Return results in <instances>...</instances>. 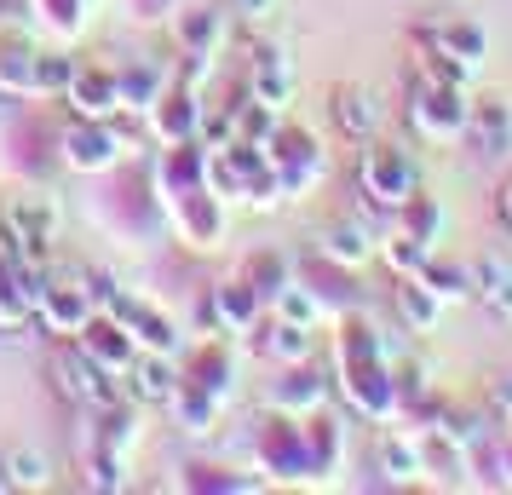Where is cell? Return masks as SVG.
I'll use <instances>...</instances> for the list:
<instances>
[{
    "mask_svg": "<svg viewBox=\"0 0 512 495\" xmlns=\"http://www.w3.org/2000/svg\"><path fill=\"white\" fill-rule=\"evenodd\" d=\"M380 329L369 323H346V329L334 334V375L346 386V398L363 409V415H392L397 409V386L386 375V363H380Z\"/></svg>",
    "mask_w": 512,
    "mask_h": 495,
    "instance_id": "1",
    "label": "cell"
},
{
    "mask_svg": "<svg viewBox=\"0 0 512 495\" xmlns=\"http://www.w3.org/2000/svg\"><path fill=\"white\" fill-rule=\"evenodd\" d=\"M265 162H271V173H277L282 196H305V190L328 173V156L317 150V139H311L305 127H271Z\"/></svg>",
    "mask_w": 512,
    "mask_h": 495,
    "instance_id": "2",
    "label": "cell"
},
{
    "mask_svg": "<svg viewBox=\"0 0 512 495\" xmlns=\"http://www.w3.org/2000/svg\"><path fill=\"white\" fill-rule=\"evenodd\" d=\"M93 213H104V225L121 236H150L162 225V208H156V196H150V179H144V167H121L116 162V185L104 202H93Z\"/></svg>",
    "mask_w": 512,
    "mask_h": 495,
    "instance_id": "3",
    "label": "cell"
},
{
    "mask_svg": "<svg viewBox=\"0 0 512 495\" xmlns=\"http://www.w3.org/2000/svg\"><path fill=\"white\" fill-rule=\"evenodd\" d=\"M357 185H363V202H374V208H409V196L420 190V173L403 150L374 144V150H363Z\"/></svg>",
    "mask_w": 512,
    "mask_h": 495,
    "instance_id": "4",
    "label": "cell"
},
{
    "mask_svg": "<svg viewBox=\"0 0 512 495\" xmlns=\"http://www.w3.org/2000/svg\"><path fill=\"white\" fill-rule=\"evenodd\" d=\"M259 461L277 472V478H305V472H323L317 449H311V426H294V415H282L259 432Z\"/></svg>",
    "mask_w": 512,
    "mask_h": 495,
    "instance_id": "5",
    "label": "cell"
},
{
    "mask_svg": "<svg viewBox=\"0 0 512 495\" xmlns=\"http://www.w3.org/2000/svg\"><path fill=\"white\" fill-rule=\"evenodd\" d=\"M58 150H64V162L75 173H116L121 162V133L110 121H70L64 133H58Z\"/></svg>",
    "mask_w": 512,
    "mask_h": 495,
    "instance_id": "6",
    "label": "cell"
},
{
    "mask_svg": "<svg viewBox=\"0 0 512 495\" xmlns=\"http://www.w3.org/2000/svg\"><path fill=\"white\" fill-rule=\"evenodd\" d=\"M461 139L478 150V162H507L512 156V104L507 98H472L466 104V127H461Z\"/></svg>",
    "mask_w": 512,
    "mask_h": 495,
    "instance_id": "7",
    "label": "cell"
},
{
    "mask_svg": "<svg viewBox=\"0 0 512 495\" xmlns=\"http://www.w3.org/2000/svg\"><path fill=\"white\" fill-rule=\"evenodd\" d=\"M409 121H415L426 139H438V144L461 139V127H466V93H461V87H443V81H420Z\"/></svg>",
    "mask_w": 512,
    "mask_h": 495,
    "instance_id": "8",
    "label": "cell"
},
{
    "mask_svg": "<svg viewBox=\"0 0 512 495\" xmlns=\"http://www.w3.org/2000/svg\"><path fill=\"white\" fill-rule=\"evenodd\" d=\"M162 202H167V213H173V225H179L196 248H219V236H225V213H219V196H213L208 185L167 190Z\"/></svg>",
    "mask_w": 512,
    "mask_h": 495,
    "instance_id": "9",
    "label": "cell"
},
{
    "mask_svg": "<svg viewBox=\"0 0 512 495\" xmlns=\"http://www.w3.org/2000/svg\"><path fill=\"white\" fill-rule=\"evenodd\" d=\"M58 375H64V392H70V403H81V409H104V403H121V392H116V380H110V369H104L98 357L81 352V340L58 352Z\"/></svg>",
    "mask_w": 512,
    "mask_h": 495,
    "instance_id": "10",
    "label": "cell"
},
{
    "mask_svg": "<svg viewBox=\"0 0 512 495\" xmlns=\"http://www.w3.org/2000/svg\"><path fill=\"white\" fill-rule=\"evenodd\" d=\"M64 98L75 104V116H87V121H116V116H121V81H116V70L75 64Z\"/></svg>",
    "mask_w": 512,
    "mask_h": 495,
    "instance_id": "11",
    "label": "cell"
},
{
    "mask_svg": "<svg viewBox=\"0 0 512 495\" xmlns=\"http://www.w3.org/2000/svg\"><path fill=\"white\" fill-rule=\"evenodd\" d=\"M144 116H150V133L162 144H185V139H196V127H202V104H196V93H190V81H185V87H167Z\"/></svg>",
    "mask_w": 512,
    "mask_h": 495,
    "instance_id": "12",
    "label": "cell"
},
{
    "mask_svg": "<svg viewBox=\"0 0 512 495\" xmlns=\"http://www.w3.org/2000/svg\"><path fill=\"white\" fill-rule=\"evenodd\" d=\"M75 340H81V352L98 357V363H104L110 375H127V363L139 357V340H133V334L121 329L116 317H98V311L87 317V329L75 334Z\"/></svg>",
    "mask_w": 512,
    "mask_h": 495,
    "instance_id": "13",
    "label": "cell"
},
{
    "mask_svg": "<svg viewBox=\"0 0 512 495\" xmlns=\"http://www.w3.org/2000/svg\"><path fill=\"white\" fill-rule=\"evenodd\" d=\"M35 306H41L52 334L75 340L87 329V317H93V288H35Z\"/></svg>",
    "mask_w": 512,
    "mask_h": 495,
    "instance_id": "14",
    "label": "cell"
},
{
    "mask_svg": "<svg viewBox=\"0 0 512 495\" xmlns=\"http://www.w3.org/2000/svg\"><path fill=\"white\" fill-rule=\"evenodd\" d=\"M231 375H236V357L225 340H202L196 352H190V369H185V386L196 392H208V398H231Z\"/></svg>",
    "mask_w": 512,
    "mask_h": 495,
    "instance_id": "15",
    "label": "cell"
},
{
    "mask_svg": "<svg viewBox=\"0 0 512 495\" xmlns=\"http://www.w3.org/2000/svg\"><path fill=\"white\" fill-rule=\"evenodd\" d=\"M213 323H219V334H231V329H254L259 323V311H265V300H259V288L248 283V277H231V283H219L213 288Z\"/></svg>",
    "mask_w": 512,
    "mask_h": 495,
    "instance_id": "16",
    "label": "cell"
},
{
    "mask_svg": "<svg viewBox=\"0 0 512 495\" xmlns=\"http://www.w3.org/2000/svg\"><path fill=\"white\" fill-rule=\"evenodd\" d=\"M173 392H179V375L162 352H139L127 363V398L133 403H173Z\"/></svg>",
    "mask_w": 512,
    "mask_h": 495,
    "instance_id": "17",
    "label": "cell"
},
{
    "mask_svg": "<svg viewBox=\"0 0 512 495\" xmlns=\"http://www.w3.org/2000/svg\"><path fill=\"white\" fill-rule=\"evenodd\" d=\"M317 403H323V375L305 369V363H282L277 386H271V409H282V415H311Z\"/></svg>",
    "mask_w": 512,
    "mask_h": 495,
    "instance_id": "18",
    "label": "cell"
},
{
    "mask_svg": "<svg viewBox=\"0 0 512 495\" xmlns=\"http://www.w3.org/2000/svg\"><path fill=\"white\" fill-rule=\"evenodd\" d=\"M420 41H432V47L443 52V58H455L466 75L484 64V52H489V35L484 24H438V29H420Z\"/></svg>",
    "mask_w": 512,
    "mask_h": 495,
    "instance_id": "19",
    "label": "cell"
},
{
    "mask_svg": "<svg viewBox=\"0 0 512 495\" xmlns=\"http://www.w3.org/2000/svg\"><path fill=\"white\" fill-rule=\"evenodd\" d=\"M29 311H35V283H29V271L12 260L6 242H0V323H6V329H24Z\"/></svg>",
    "mask_w": 512,
    "mask_h": 495,
    "instance_id": "20",
    "label": "cell"
},
{
    "mask_svg": "<svg viewBox=\"0 0 512 495\" xmlns=\"http://www.w3.org/2000/svg\"><path fill=\"white\" fill-rule=\"evenodd\" d=\"M259 340H254V352H265L271 363H305L311 357V329L305 323H288V317H271V323H254Z\"/></svg>",
    "mask_w": 512,
    "mask_h": 495,
    "instance_id": "21",
    "label": "cell"
},
{
    "mask_svg": "<svg viewBox=\"0 0 512 495\" xmlns=\"http://www.w3.org/2000/svg\"><path fill=\"white\" fill-rule=\"evenodd\" d=\"M254 98L259 104H271V110L282 116V104L294 98V64H288V52L259 47V58H254Z\"/></svg>",
    "mask_w": 512,
    "mask_h": 495,
    "instance_id": "22",
    "label": "cell"
},
{
    "mask_svg": "<svg viewBox=\"0 0 512 495\" xmlns=\"http://www.w3.org/2000/svg\"><path fill=\"white\" fill-rule=\"evenodd\" d=\"M334 121H340V133H351V139H369L374 121H380V104H374L369 87H357V81H346V87H334Z\"/></svg>",
    "mask_w": 512,
    "mask_h": 495,
    "instance_id": "23",
    "label": "cell"
},
{
    "mask_svg": "<svg viewBox=\"0 0 512 495\" xmlns=\"http://www.w3.org/2000/svg\"><path fill=\"white\" fill-rule=\"evenodd\" d=\"M300 283L311 288L323 306H334V311H351L357 300H363V294H357V283L346 277V265H334V260H311L300 271Z\"/></svg>",
    "mask_w": 512,
    "mask_h": 495,
    "instance_id": "24",
    "label": "cell"
},
{
    "mask_svg": "<svg viewBox=\"0 0 512 495\" xmlns=\"http://www.w3.org/2000/svg\"><path fill=\"white\" fill-rule=\"evenodd\" d=\"M472 294H478L501 323H512V265L507 260H478L472 265Z\"/></svg>",
    "mask_w": 512,
    "mask_h": 495,
    "instance_id": "25",
    "label": "cell"
},
{
    "mask_svg": "<svg viewBox=\"0 0 512 495\" xmlns=\"http://www.w3.org/2000/svg\"><path fill=\"white\" fill-rule=\"evenodd\" d=\"M52 484V461L41 449H6V461H0V490H47Z\"/></svg>",
    "mask_w": 512,
    "mask_h": 495,
    "instance_id": "26",
    "label": "cell"
},
{
    "mask_svg": "<svg viewBox=\"0 0 512 495\" xmlns=\"http://www.w3.org/2000/svg\"><path fill=\"white\" fill-rule=\"evenodd\" d=\"M116 81H121V110H150V104L167 93L162 64H121Z\"/></svg>",
    "mask_w": 512,
    "mask_h": 495,
    "instance_id": "27",
    "label": "cell"
},
{
    "mask_svg": "<svg viewBox=\"0 0 512 495\" xmlns=\"http://www.w3.org/2000/svg\"><path fill=\"white\" fill-rule=\"evenodd\" d=\"M374 254V242H369V231L363 225H351V219H340V225H328L323 231V260H334V265H346V271H357V265Z\"/></svg>",
    "mask_w": 512,
    "mask_h": 495,
    "instance_id": "28",
    "label": "cell"
},
{
    "mask_svg": "<svg viewBox=\"0 0 512 495\" xmlns=\"http://www.w3.org/2000/svg\"><path fill=\"white\" fill-rule=\"evenodd\" d=\"M397 311H403V323H409V329L426 334V329H438L443 300H438L426 283H420V277H403V283H397Z\"/></svg>",
    "mask_w": 512,
    "mask_h": 495,
    "instance_id": "29",
    "label": "cell"
},
{
    "mask_svg": "<svg viewBox=\"0 0 512 495\" xmlns=\"http://www.w3.org/2000/svg\"><path fill=\"white\" fill-rule=\"evenodd\" d=\"M6 231L29 236V242H52V236H58V202H47V196L18 202V208L6 213Z\"/></svg>",
    "mask_w": 512,
    "mask_h": 495,
    "instance_id": "30",
    "label": "cell"
},
{
    "mask_svg": "<svg viewBox=\"0 0 512 495\" xmlns=\"http://www.w3.org/2000/svg\"><path fill=\"white\" fill-rule=\"evenodd\" d=\"M219 24H225V12H219V6H190L185 18H179V41H185L190 58H196V52H208V58H213Z\"/></svg>",
    "mask_w": 512,
    "mask_h": 495,
    "instance_id": "31",
    "label": "cell"
},
{
    "mask_svg": "<svg viewBox=\"0 0 512 495\" xmlns=\"http://www.w3.org/2000/svg\"><path fill=\"white\" fill-rule=\"evenodd\" d=\"M380 467L392 472V478H415V472H426V449H420V438L386 432V438H380Z\"/></svg>",
    "mask_w": 512,
    "mask_h": 495,
    "instance_id": "32",
    "label": "cell"
},
{
    "mask_svg": "<svg viewBox=\"0 0 512 495\" xmlns=\"http://www.w3.org/2000/svg\"><path fill=\"white\" fill-rule=\"evenodd\" d=\"M380 254H386V265H392L397 277H420V265L432 260V242H420L415 231H397L380 242Z\"/></svg>",
    "mask_w": 512,
    "mask_h": 495,
    "instance_id": "33",
    "label": "cell"
},
{
    "mask_svg": "<svg viewBox=\"0 0 512 495\" xmlns=\"http://www.w3.org/2000/svg\"><path fill=\"white\" fill-rule=\"evenodd\" d=\"M242 277L259 288L265 306H277V294L288 288V260H282V254H254V260L242 265Z\"/></svg>",
    "mask_w": 512,
    "mask_h": 495,
    "instance_id": "34",
    "label": "cell"
},
{
    "mask_svg": "<svg viewBox=\"0 0 512 495\" xmlns=\"http://www.w3.org/2000/svg\"><path fill=\"white\" fill-rule=\"evenodd\" d=\"M420 283L432 288L438 300H466V294H472V271L443 265V260H426V265H420Z\"/></svg>",
    "mask_w": 512,
    "mask_h": 495,
    "instance_id": "35",
    "label": "cell"
},
{
    "mask_svg": "<svg viewBox=\"0 0 512 495\" xmlns=\"http://www.w3.org/2000/svg\"><path fill=\"white\" fill-rule=\"evenodd\" d=\"M277 311L288 317V323H305V329H317V323L328 317V306H323V300H317L305 283H288V288H282V294H277Z\"/></svg>",
    "mask_w": 512,
    "mask_h": 495,
    "instance_id": "36",
    "label": "cell"
},
{
    "mask_svg": "<svg viewBox=\"0 0 512 495\" xmlns=\"http://www.w3.org/2000/svg\"><path fill=\"white\" fill-rule=\"evenodd\" d=\"M0 87H6V93L35 98V52H24V47L0 52Z\"/></svg>",
    "mask_w": 512,
    "mask_h": 495,
    "instance_id": "37",
    "label": "cell"
},
{
    "mask_svg": "<svg viewBox=\"0 0 512 495\" xmlns=\"http://www.w3.org/2000/svg\"><path fill=\"white\" fill-rule=\"evenodd\" d=\"M70 75H75V58H64V52H35V98L64 93Z\"/></svg>",
    "mask_w": 512,
    "mask_h": 495,
    "instance_id": "38",
    "label": "cell"
},
{
    "mask_svg": "<svg viewBox=\"0 0 512 495\" xmlns=\"http://www.w3.org/2000/svg\"><path fill=\"white\" fill-rule=\"evenodd\" d=\"M81 467H87V484H93V490H121V484H127V478H121V455H110L104 444L87 449Z\"/></svg>",
    "mask_w": 512,
    "mask_h": 495,
    "instance_id": "39",
    "label": "cell"
},
{
    "mask_svg": "<svg viewBox=\"0 0 512 495\" xmlns=\"http://www.w3.org/2000/svg\"><path fill=\"white\" fill-rule=\"evenodd\" d=\"M438 225H443V213L432 196H409V231L420 236V242H438Z\"/></svg>",
    "mask_w": 512,
    "mask_h": 495,
    "instance_id": "40",
    "label": "cell"
},
{
    "mask_svg": "<svg viewBox=\"0 0 512 495\" xmlns=\"http://www.w3.org/2000/svg\"><path fill=\"white\" fill-rule=\"evenodd\" d=\"M41 18H47L58 35H75V29H81V0H41Z\"/></svg>",
    "mask_w": 512,
    "mask_h": 495,
    "instance_id": "41",
    "label": "cell"
},
{
    "mask_svg": "<svg viewBox=\"0 0 512 495\" xmlns=\"http://www.w3.org/2000/svg\"><path fill=\"white\" fill-rule=\"evenodd\" d=\"M12 139L35 144V139H41V127H35V121H18V127H12ZM12 167H18V173H29V179H41V173H47V167L35 162V156H24V150H12Z\"/></svg>",
    "mask_w": 512,
    "mask_h": 495,
    "instance_id": "42",
    "label": "cell"
},
{
    "mask_svg": "<svg viewBox=\"0 0 512 495\" xmlns=\"http://www.w3.org/2000/svg\"><path fill=\"white\" fill-rule=\"evenodd\" d=\"M236 12H242L248 24H271V18L282 12V0H236Z\"/></svg>",
    "mask_w": 512,
    "mask_h": 495,
    "instance_id": "43",
    "label": "cell"
},
{
    "mask_svg": "<svg viewBox=\"0 0 512 495\" xmlns=\"http://www.w3.org/2000/svg\"><path fill=\"white\" fill-rule=\"evenodd\" d=\"M167 12H179V0H133V18H144V24H156Z\"/></svg>",
    "mask_w": 512,
    "mask_h": 495,
    "instance_id": "44",
    "label": "cell"
},
{
    "mask_svg": "<svg viewBox=\"0 0 512 495\" xmlns=\"http://www.w3.org/2000/svg\"><path fill=\"white\" fill-rule=\"evenodd\" d=\"M495 409H512V375L495 380Z\"/></svg>",
    "mask_w": 512,
    "mask_h": 495,
    "instance_id": "45",
    "label": "cell"
},
{
    "mask_svg": "<svg viewBox=\"0 0 512 495\" xmlns=\"http://www.w3.org/2000/svg\"><path fill=\"white\" fill-rule=\"evenodd\" d=\"M501 225H507V231H512V185L501 190Z\"/></svg>",
    "mask_w": 512,
    "mask_h": 495,
    "instance_id": "46",
    "label": "cell"
}]
</instances>
